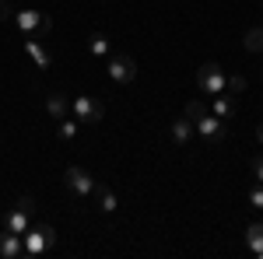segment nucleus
<instances>
[{
	"instance_id": "nucleus-1",
	"label": "nucleus",
	"mask_w": 263,
	"mask_h": 259,
	"mask_svg": "<svg viewBox=\"0 0 263 259\" xmlns=\"http://www.w3.org/2000/svg\"><path fill=\"white\" fill-rule=\"evenodd\" d=\"M14 28H18L21 35L28 39V35H49V28H53V21L46 18L42 11H35V7H25V11H14Z\"/></svg>"
},
{
	"instance_id": "nucleus-2",
	"label": "nucleus",
	"mask_w": 263,
	"mask_h": 259,
	"mask_svg": "<svg viewBox=\"0 0 263 259\" xmlns=\"http://www.w3.org/2000/svg\"><path fill=\"white\" fill-rule=\"evenodd\" d=\"M21 238H25V256H28V259H39V256H46V249L53 245L57 231H53L49 224H35V228H28Z\"/></svg>"
},
{
	"instance_id": "nucleus-3",
	"label": "nucleus",
	"mask_w": 263,
	"mask_h": 259,
	"mask_svg": "<svg viewBox=\"0 0 263 259\" xmlns=\"http://www.w3.org/2000/svg\"><path fill=\"white\" fill-rule=\"evenodd\" d=\"M70 116H74L78 123H102L105 102L95 98V95H78V98L70 102Z\"/></svg>"
},
{
	"instance_id": "nucleus-4",
	"label": "nucleus",
	"mask_w": 263,
	"mask_h": 259,
	"mask_svg": "<svg viewBox=\"0 0 263 259\" xmlns=\"http://www.w3.org/2000/svg\"><path fill=\"white\" fill-rule=\"evenodd\" d=\"M35 214V200L32 196H21L18 203H14V210L4 217V228L11 231V235H25L28 231V217Z\"/></svg>"
},
{
	"instance_id": "nucleus-5",
	"label": "nucleus",
	"mask_w": 263,
	"mask_h": 259,
	"mask_svg": "<svg viewBox=\"0 0 263 259\" xmlns=\"http://www.w3.org/2000/svg\"><path fill=\"white\" fill-rule=\"evenodd\" d=\"M197 88H200V95H221L224 91V70H221V63H203L200 67V74H197Z\"/></svg>"
},
{
	"instance_id": "nucleus-6",
	"label": "nucleus",
	"mask_w": 263,
	"mask_h": 259,
	"mask_svg": "<svg viewBox=\"0 0 263 259\" xmlns=\"http://www.w3.org/2000/svg\"><path fill=\"white\" fill-rule=\"evenodd\" d=\"M105 74L116 81V84H134V77H137V63H134V56H126V53H116V56H109Z\"/></svg>"
},
{
	"instance_id": "nucleus-7",
	"label": "nucleus",
	"mask_w": 263,
	"mask_h": 259,
	"mask_svg": "<svg viewBox=\"0 0 263 259\" xmlns=\"http://www.w3.org/2000/svg\"><path fill=\"white\" fill-rule=\"evenodd\" d=\"M193 126H197V133H200L203 140H211V144H221V140H224V133H228V123H224V119H218V116H214L211 109L203 112L200 119H193Z\"/></svg>"
},
{
	"instance_id": "nucleus-8",
	"label": "nucleus",
	"mask_w": 263,
	"mask_h": 259,
	"mask_svg": "<svg viewBox=\"0 0 263 259\" xmlns=\"http://www.w3.org/2000/svg\"><path fill=\"white\" fill-rule=\"evenodd\" d=\"M63 182H67V189L78 193V196H91V193H95V179H91V172H84V168H78V165H70V168L63 172Z\"/></svg>"
},
{
	"instance_id": "nucleus-9",
	"label": "nucleus",
	"mask_w": 263,
	"mask_h": 259,
	"mask_svg": "<svg viewBox=\"0 0 263 259\" xmlns=\"http://www.w3.org/2000/svg\"><path fill=\"white\" fill-rule=\"evenodd\" d=\"M21 256H25V238L0 228V259H21Z\"/></svg>"
},
{
	"instance_id": "nucleus-10",
	"label": "nucleus",
	"mask_w": 263,
	"mask_h": 259,
	"mask_svg": "<svg viewBox=\"0 0 263 259\" xmlns=\"http://www.w3.org/2000/svg\"><path fill=\"white\" fill-rule=\"evenodd\" d=\"M25 53H28V60L35 63L39 70H46V67L53 63V53L39 42V35H28V39H25Z\"/></svg>"
},
{
	"instance_id": "nucleus-11",
	"label": "nucleus",
	"mask_w": 263,
	"mask_h": 259,
	"mask_svg": "<svg viewBox=\"0 0 263 259\" xmlns=\"http://www.w3.org/2000/svg\"><path fill=\"white\" fill-rule=\"evenodd\" d=\"M168 133H172V140H176L179 147H186V144L193 140V133H197V126H193V119H190V116H182V119H172Z\"/></svg>"
},
{
	"instance_id": "nucleus-12",
	"label": "nucleus",
	"mask_w": 263,
	"mask_h": 259,
	"mask_svg": "<svg viewBox=\"0 0 263 259\" xmlns=\"http://www.w3.org/2000/svg\"><path fill=\"white\" fill-rule=\"evenodd\" d=\"M211 112H214V116H218V119H232V116H235V98H232V95H214V98H211Z\"/></svg>"
},
{
	"instance_id": "nucleus-13",
	"label": "nucleus",
	"mask_w": 263,
	"mask_h": 259,
	"mask_svg": "<svg viewBox=\"0 0 263 259\" xmlns=\"http://www.w3.org/2000/svg\"><path fill=\"white\" fill-rule=\"evenodd\" d=\"M46 112H49L53 119H63V116H70V102L63 98L60 91H49V95H46Z\"/></svg>"
},
{
	"instance_id": "nucleus-14",
	"label": "nucleus",
	"mask_w": 263,
	"mask_h": 259,
	"mask_svg": "<svg viewBox=\"0 0 263 259\" xmlns=\"http://www.w3.org/2000/svg\"><path fill=\"white\" fill-rule=\"evenodd\" d=\"M246 245H249L253 256L263 259V224H249V228H246Z\"/></svg>"
},
{
	"instance_id": "nucleus-15",
	"label": "nucleus",
	"mask_w": 263,
	"mask_h": 259,
	"mask_svg": "<svg viewBox=\"0 0 263 259\" xmlns=\"http://www.w3.org/2000/svg\"><path fill=\"white\" fill-rule=\"evenodd\" d=\"M242 46L249 49V53H263V28H249L246 39H242Z\"/></svg>"
},
{
	"instance_id": "nucleus-16",
	"label": "nucleus",
	"mask_w": 263,
	"mask_h": 259,
	"mask_svg": "<svg viewBox=\"0 0 263 259\" xmlns=\"http://www.w3.org/2000/svg\"><path fill=\"white\" fill-rule=\"evenodd\" d=\"M57 123H60V126H57V130H60V140L70 144V140L78 137V119H74V116H63V119H57Z\"/></svg>"
},
{
	"instance_id": "nucleus-17",
	"label": "nucleus",
	"mask_w": 263,
	"mask_h": 259,
	"mask_svg": "<svg viewBox=\"0 0 263 259\" xmlns=\"http://www.w3.org/2000/svg\"><path fill=\"white\" fill-rule=\"evenodd\" d=\"M95 193H99V210L112 214V210H116V193H112V189H99V186H95Z\"/></svg>"
},
{
	"instance_id": "nucleus-18",
	"label": "nucleus",
	"mask_w": 263,
	"mask_h": 259,
	"mask_svg": "<svg viewBox=\"0 0 263 259\" xmlns=\"http://www.w3.org/2000/svg\"><path fill=\"white\" fill-rule=\"evenodd\" d=\"M88 46H91V56H109V39H105L102 32H95Z\"/></svg>"
},
{
	"instance_id": "nucleus-19",
	"label": "nucleus",
	"mask_w": 263,
	"mask_h": 259,
	"mask_svg": "<svg viewBox=\"0 0 263 259\" xmlns=\"http://www.w3.org/2000/svg\"><path fill=\"white\" fill-rule=\"evenodd\" d=\"M203 112H207V102H200V98H193L186 105V116H190V119H200Z\"/></svg>"
},
{
	"instance_id": "nucleus-20",
	"label": "nucleus",
	"mask_w": 263,
	"mask_h": 259,
	"mask_svg": "<svg viewBox=\"0 0 263 259\" xmlns=\"http://www.w3.org/2000/svg\"><path fill=\"white\" fill-rule=\"evenodd\" d=\"M249 203H253V207H260V210H263V182H256V186L249 189Z\"/></svg>"
},
{
	"instance_id": "nucleus-21",
	"label": "nucleus",
	"mask_w": 263,
	"mask_h": 259,
	"mask_svg": "<svg viewBox=\"0 0 263 259\" xmlns=\"http://www.w3.org/2000/svg\"><path fill=\"white\" fill-rule=\"evenodd\" d=\"M224 88L239 95V91H246V81H242V77H224Z\"/></svg>"
},
{
	"instance_id": "nucleus-22",
	"label": "nucleus",
	"mask_w": 263,
	"mask_h": 259,
	"mask_svg": "<svg viewBox=\"0 0 263 259\" xmlns=\"http://www.w3.org/2000/svg\"><path fill=\"white\" fill-rule=\"evenodd\" d=\"M0 21H14V7L7 0H0Z\"/></svg>"
},
{
	"instance_id": "nucleus-23",
	"label": "nucleus",
	"mask_w": 263,
	"mask_h": 259,
	"mask_svg": "<svg viewBox=\"0 0 263 259\" xmlns=\"http://www.w3.org/2000/svg\"><path fill=\"white\" fill-rule=\"evenodd\" d=\"M253 179L263 182V154H260V158H253Z\"/></svg>"
},
{
	"instance_id": "nucleus-24",
	"label": "nucleus",
	"mask_w": 263,
	"mask_h": 259,
	"mask_svg": "<svg viewBox=\"0 0 263 259\" xmlns=\"http://www.w3.org/2000/svg\"><path fill=\"white\" fill-rule=\"evenodd\" d=\"M256 137H260V144H263V123H260V130H256Z\"/></svg>"
}]
</instances>
